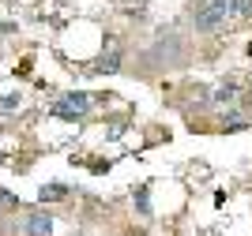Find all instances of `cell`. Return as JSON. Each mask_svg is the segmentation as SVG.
<instances>
[{
	"mask_svg": "<svg viewBox=\"0 0 252 236\" xmlns=\"http://www.w3.org/2000/svg\"><path fill=\"white\" fill-rule=\"evenodd\" d=\"M15 206H19V199L11 195V191H4V187H0V210H15Z\"/></svg>",
	"mask_w": 252,
	"mask_h": 236,
	"instance_id": "9c48e42d",
	"label": "cell"
},
{
	"mask_svg": "<svg viewBox=\"0 0 252 236\" xmlns=\"http://www.w3.org/2000/svg\"><path fill=\"white\" fill-rule=\"evenodd\" d=\"M237 94H241L237 82H222L219 90L211 94V102H215V105H233V102H237Z\"/></svg>",
	"mask_w": 252,
	"mask_h": 236,
	"instance_id": "277c9868",
	"label": "cell"
},
{
	"mask_svg": "<svg viewBox=\"0 0 252 236\" xmlns=\"http://www.w3.org/2000/svg\"><path fill=\"white\" fill-rule=\"evenodd\" d=\"M19 94H0V113H11V109H19Z\"/></svg>",
	"mask_w": 252,
	"mask_h": 236,
	"instance_id": "ba28073f",
	"label": "cell"
},
{
	"mask_svg": "<svg viewBox=\"0 0 252 236\" xmlns=\"http://www.w3.org/2000/svg\"><path fill=\"white\" fill-rule=\"evenodd\" d=\"M27 233L31 236H49L53 233V217L49 214H27Z\"/></svg>",
	"mask_w": 252,
	"mask_h": 236,
	"instance_id": "3957f363",
	"label": "cell"
},
{
	"mask_svg": "<svg viewBox=\"0 0 252 236\" xmlns=\"http://www.w3.org/2000/svg\"><path fill=\"white\" fill-rule=\"evenodd\" d=\"M230 11H233V15H249V11H252V0H230Z\"/></svg>",
	"mask_w": 252,
	"mask_h": 236,
	"instance_id": "8fae6325",
	"label": "cell"
},
{
	"mask_svg": "<svg viewBox=\"0 0 252 236\" xmlns=\"http://www.w3.org/2000/svg\"><path fill=\"white\" fill-rule=\"evenodd\" d=\"M222 128L226 131H241V128H249V120L241 113H222Z\"/></svg>",
	"mask_w": 252,
	"mask_h": 236,
	"instance_id": "52a82bcc",
	"label": "cell"
},
{
	"mask_svg": "<svg viewBox=\"0 0 252 236\" xmlns=\"http://www.w3.org/2000/svg\"><path fill=\"white\" fill-rule=\"evenodd\" d=\"M91 109V98L87 94H64V102H57L53 105V116H61V120H79V116Z\"/></svg>",
	"mask_w": 252,
	"mask_h": 236,
	"instance_id": "7a4b0ae2",
	"label": "cell"
},
{
	"mask_svg": "<svg viewBox=\"0 0 252 236\" xmlns=\"http://www.w3.org/2000/svg\"><path fill=\"white\" fill-rule=\"evenodd\" d=\"M68 191H72L68 184H42L38 187V199L42 203H57V199H68Z\"/></svg>",
	"mask_w": 252,
	"mask_h": 236,
	"instance_id": "5b68a950",
	"label": "cell"
},
{
	"mask_svg": "<svg viewBox=\"0 0 252 236\" xmlns=\"http://www.w3.org/2000/svg\"><path fill=\"white\" fill-rule=\"evenodd\" d=\"M226 15H230V0H203L200 8L192 11V23H196V30L215 34L226 26Z\"/></svg>",
	"mask_w": 252,
	"mask_h": 236,
	"instance_id": "6da1fadb",
	"label": "cell"
},
{
	"mask_svg": "<svg viewBox=\"0 0 252 236\" xmlns=\"http://www.w3.org/2000/svg\"><path fill=\"white\" fill-rule=\"evenodd\" d=\"M94 72H121V52H109V56H102V60L94 64Z\"/></svg>",
	"mask_w": 252,
	"mask_h": 236,
	"instance_id": "8992f818",
	"label": "cell"
},
{
	"mask_svg": "<svg viewBox=\"0 0 252 236\" xmlns=\"http://www.w3.org/2000/svg\"><path fill=\"white\" fill-rule=\"evenodd\" d=\"M136 203H139V214L147 217V214H151V195H147V187H139V195H136Z\"/></svg>",
	"mask_w": 252,
	"mask_h": 236,
	"instance_id": "30bf717a",
	"label": "cell"
}]
</instances>
